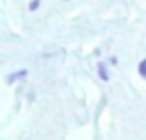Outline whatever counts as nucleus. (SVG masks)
Returning <instances> with one entry per match:
<instances>
[{
    "instance_id": "3",
    "label": "nucleus",
    "mask_w": 146,
    "mask_h": 140,
    "mask_svg": "<svg viewBox=\"0 0 146 140\" xmlns=\"http://www.w3.org/2000/svg\"><path fill=\"white\" fill-rule=\"evenodd\" d=\"M138 74H140L142 78H146V58L140 62V66H138Z\"/></svg>"
},
{
    "instance_id": "1",
    "label": "nucleus",
    "mask_w": 146,
    "mask_h": 140,
    "mask_svg": "<svg viewBox=\"0 0 146 140\" xmlns=\"http://www.w3.org/2000/svg\"><path fill=\"white\" fill-rule=\"evenodd\" d=\"M24 76H28V70H18V72H12V74H8V84H12L14 80H20V78H24Z\"/></svg>"
},
{
    "instance_id": "4",
    "label": "nucleus",
    "mask_w": 146,
    "mask_h": 140,
    "mask_svg": "<svg viewBox=\"0 0 146 140\" xmlns=\"http://www.w3.org/2000/svg\"><path fill=\"white\" fill-rule=\"evenodd\" d=\"M38 6H40V0H32V2L28 4V8L34 12V10H38Z\"/></svg>"
},
{
    "instance_id": "2",
    "label": "nucleus",
    "mask_w": 146,
    "mask_h": 140,
    "mask_svg": "<svg viewBox=\"0 0 146 140\" xmlns=\"http://www.w3.org/2000/svg\"><path fill=\"white\" fill-rule=\"evenodd\" d=\"M96 68H98V74H100V78L106 82V80H108V70H106V64H104V62H98V64H96Z\"/></svg>"
}]
</instances>
